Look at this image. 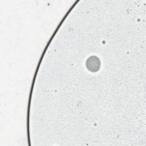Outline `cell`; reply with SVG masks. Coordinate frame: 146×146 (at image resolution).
<instances>
[{
	"instance_id": "cell-1",
	"label": "cell",
	"mask_w": 146,
	"mask_h": 146,
	"mask_svg": "<svg viewBox=\"0 0 146 146\" xmlns=\"http://www.w3.org/2000/svg\"><path fill=\"white\" fill-rule=\"evenodd\" d=\"M86 67L90 71L96 72L100 67V61L95 56H90L86 61Z\"/></svg>"
}]
</instances>
